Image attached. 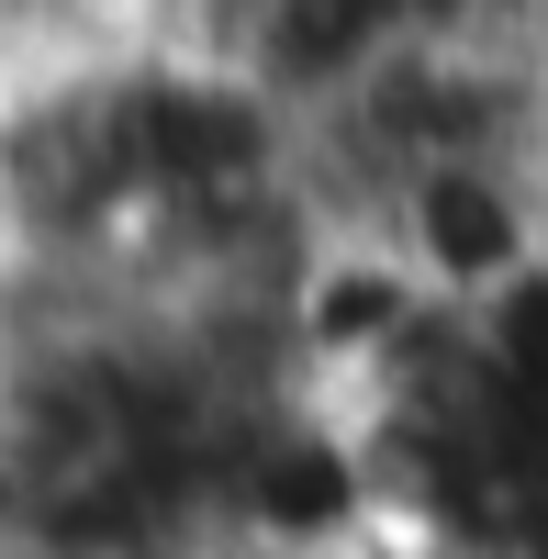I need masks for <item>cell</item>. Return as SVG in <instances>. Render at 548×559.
<instances>
[{
    "label": "cell",
    "instance_id": "6da1fadb",
    "mask_svg": "<svg viewBox=\"0 0 548 559\" xmlns=\"http://www.w3.org/2000/svg\"><path fill=\"white\" fill-rule=\"evenodd\" d=\"M336 559H481V548H448V537H426V526H370V537L336 548Z\"/></svg>",
    "mask_w": 548,
    "mask_h": 559
}]
</instances>
